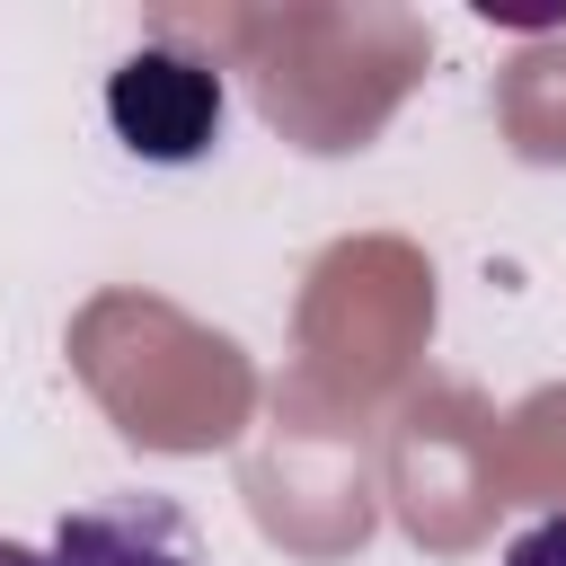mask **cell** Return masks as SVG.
I'll return each mask as SVG.
<instances>
[{
    "label": "cell",
    "mask_w": 566,
    "mask_h": 566,
    "mask_svg": "<svg viewBox=\"0 0 566 566\" xmlns=\"http://www.w3.org/2000/svg\"><path fill=\"white\" fill-rule=\"evenodd\" d=\"M221 115H230V88L203 53L186 44H133L115 71H106V133L150 159V168H195L212 159L221 142Z\"/></svg>",
    "instance_id": "6da1fadb"
},
{
    "label": "cell",
    "mask_w": 566,
    "mask_h": 566,
    "mask_svg": "<svg viewBox=\"0 0 566 566\" xmlns=\"http://www.w3.org/2000/svg\"><path fill=\"white\" fill-rule=\"evenodd\" d=\"M53 566H203L195 522L168 495H97L53 522Z\"/></svg>",
    "instance_id": "7a4b0ae2"
},
{
    "label": "cell",
    "mask_w": 566,
    "mask_h": 566,
    "mask_svg": "<svg viewBox=\"0 0 566 566\" xmlns=\"http://www.w3.org/2000/svg\"><path fill=\"white\" fill-rule=\"evenodd\" d=\"M504 566H566V513H548V522H531L513 548H504Z\"/></svg>",
    "instance_id": "3957f363"
},
{
    "label": "cell",
    "mask_w": 566,
    "mask_h": 566,
    "mask_svg": "<svg viewBox=\"0 0 566 566\" xmlns=\"http://www.w3.org/2000/svg\"><path fill=\"white\" fill-rule=\"evenodd\" d=\"M0 566H53L44 548H27V539H0Z\"/></svg>",
    "instance_id": "277c9868"
}]
</instances>
